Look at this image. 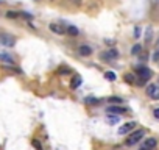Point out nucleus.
I'll list each match as a JSON object with an SVG mask.
<instances>
[{
  "label": "nucleus",
  "mask_w": 159,
  "mask_h": 150,
  "mask_svg": "<svg viewBox=\"0 0 159 150\" xmlns=\"http://www.w3.org/2000/svg\"><path fill=\"white\" fill-rule=\"evenodd\" d=\"M145 136V130H136V131H132L130 136H128L127 139H125V145H134L137 144L139 141H140L142 138Z\"/></svg>",
  "instance_id": "f257e3e1"
},
{
  "label": "nucleus",
  "mask_w": 159,
  "mask_h": 150,
  "mask_svg": "<svg viewBox=\"0 0 159 150\" xmlns=\"http://www.w3.org/2000/svg\"><path fill=\"white\" fill-rule=\"evenodd\" d=\"M136 74L139 75V85H144L145 80H150L151 78V71L148 67H145V66H139V67H136Z\"/></svg>",
  "instance_id": "f03ea898"
},
{
  "label": "nucleus",
  "mask_w": 159,
  "mask_h": 150,
  "mask_svg": "<svg viewBox=\"0 0 159 150\" xmlns=\"http://www.w3.org/2000/svg\"><path fill=\"white\" fill-rule=\"evenodd\" d=\"M100 58L103 59V61H111V59L119 58V52H117L115 49H109V50H106L105 53H101Z\"/></svg>",
  "instance_id": "7ed1b4c3"
},
{
  "label": "nucleus",
  "mask_w": 159,
  "mask_h": 150,
  "mask_svg": "<svg viewBox=\"0 0 159 150\" xmlns=\"http://www.w3.org/2000/svg\"><path fill=\"white\" fill-rule=\"evenodd\" d=\"M147 94L150 95L151 99L159 100V86H156V85H148L147 86Z\"/></svg>",
  "instance_id": "20e7f679"
},
{
  "label": "nucleus",
  "mask_w": 159,
  "mask_h": 150,
  "mask_svg": "<svg viewBox=\"0 0 159 150\" xmlns=\"http://www.w3.org/2000/svg\"><path fill=\"white\" fill-rule=\"evenodd\" d=\"M134 127H136L134 122H127L125 125H122L120 128H119V133H120V135H127V133H130V131L134 130Z\"/></svg>",
  "instance_id": "39448f33"
},
{
  "label": "nucleus",
  "mask_w": 159,
  "mask_h": 150,
  "mask_svg": "<svg viewBox=\"0 0 159 150\" xmlns=\"http://www.w3.org/2000/svg\"><path fill=\"white\" fill-rule=\"evenodd\" d=\"M156 145H158L156 139H154V138H148L147 141L144 142V147H142V150H153Z\"/></svg>",
  "instance_id": "423d86ee"
},
{
  "label": "nucleus",
  "mask_w": 159,
  "mask_h": 150,
  "mask_svg": "<svg viewBox=\"0 0 159 150\" xmlns=\"http://www.w3.org/2000/svg\"><path fill=\"white\" fill-rule=\"evenodd\" d=\"M0 42H2L3 45H6V47H13V45H14V38H13V36H8V35L0 36Z\"/></svg>",
  "instance_id": "0eeeda50"
},
{
  "label": "nucleus",
  "mask_w": 159,
  "mask_h": 150,
  "mask_svg": "<svg viewBox=\"0 0 159 150\" xmlns=\"http://www.w3.org/2000/svg\"><path fill=\"white\" fill-rule=\"evenodd\" d=\"M0 61L2 63H5V64H9V66H13L14 64V58H13L9 53H0Z\"/></svg>",
  "instance_id": "6e6552de"
},
{
  "label": "nucleus",
  "mask_w": 159,
  "mask_h": 150,
  "mask_svg": "<svg viewBox=\"0 0 159 150\" xmlns=\"http://www.w3.org/2000/svg\"><path fill=\"white\" fill-rule=\"evenodd\" d=\"M50 30L53 33H56V35H64V33H67V28H64L62 25H58V24H50Z\"/></svg>",
  "instance_id": "1a4fd4ad"
},
{
  "label": "nucleus",
  "mask_w": 159,
  "mask_h": 150,
  "mask_svg": "<svg viewBox=\"0 0 159 150\" xmlns=\"http://www.w3.org/2000/svg\"><path fill=\"white\" fill-rule=\"evenodd\" d=\"M78 52H80L81 56H91L92 55V47H89V45H80Z\"/></svg>",
  "instance_id": "9d476101"
},
{
  "label": "nucleus",
  "mask_w": 159,
  "mask_h": 150,
  "mask_svg": "<svg viewBox=\"0 0 159 150\" xmlns=\"http://www.w3.org/2000/svg\"><path fill=\"white\" fill-rule=\"evenodd\" d=\"M108 113H112V114H123V113H127V109L120 108V106H109Z\"/></svg>",
  "instance_id": "9b49d317"
},
{
  "label": "nucleus",
  "mask_w": 159,
  "mask_h": 150,
  "mask_svg": "<svg viewBox=\"0 0 159 150\" xmlns=\"http://www.w3.org/2000/svg\"><path fill=\"white\" fill-rule=\"evenodd\" d=\"M81 77H78V75H75L74 78H72V81H70V88L72 89H78L80 88V85H81Z\"/></svg>",
  "instance_id": "f8f14e48"
},
{
  "label": "nucleus",
  "mask_w": 159,
  "mask_h": 150,
  "mask_svg": "<svg viewBox=\"0 0 159 150\" xmlns=\"http://www.w3.org/2000/svg\"><path fill=\"white\" fill-rule=\"evenodd\" d=\"M67 33H69V35H72V36H77L80 31H78V28L75 25H69L67 27Z\"/></svg>",
  "instance_id": "ddd939ff"
},
{
  "label": "nucleus",
  "mask_w": 159,
  "mask_h": 150,
  "mask_svg": "<svg viewBox=\"0 0 159 150\" xmlns=\"http://www.w3.org/2000/svg\"><path fill=\"white\" fill-rule=\"evenodd\" d=\"M140 52H142V45H140V44L132 45V49H131V53H132V55H139Z\"/></svg>",
  "instance_id": "4468645a"
},
{
  "label": "nucleus",
  "mask_w": 159,
  "mask_h": 150,
  "mask_svg": "<svg viewBox=\"0 0 159 150\" xmlns=\"http://www.w3.org/2000/svg\"><path fill=\"white\" fill-rule=\"evenodd\" d=\"M58 74H59V75H64V74L70 75V74H72V69H69V67H59V69H58Z\"/></svg>",
  "instance_id": "2eb2a0df"
},
{
  "label": "nucleus",
  "mask_w": 159,
  "mask_h": 150,
  "mask_svg": "<svg viewBox=\"0 0 159 150\" xmlns=\"http://www.w3.org/2000/svg\"><path fill=\"white\" fill-rule=\"evenodd\" d=\"M108 102L112 103V105H120V103H122V99L120 97H109Z\"/></svg>",
  "instance_id": "dca6fc26"
},
{
  "label": "nucleus",
  "mask_w": 159,
  "mask_h": 150,
  "mask_svg": "<svg viewBox=\"0 0 159 150\" xmlns=\"http://www.w3.org/2000/svg\"><path fill=\"white\" fill-rule=\"evenodd\" d=\"M105 78L109 80V81H114V80L117 78V75H115L114 72H106V74H105Z\"/></svg>",
  "instance_id": "f3484780"
},
{
  "label": "nucleus",
  "mask_w": 159,
  "mask_h": 150,
  "mask_svg": "<svg viewBox=\"0 0 159 150\" xmlns=\"http://www.w3.org/2000/svg\"><path fill=\"white\" fill-rule=\"evenodd\" d=\"M6 17H8V19H16V17H19V13H16V11H8V13H6Z\"/></svg>",
  "instance_id": "a211bd4d"
},
{
  "label": "nucleus",
  "mask_w": 159,
  "mask_h": 150,
  "mask_svg": "<svg viewBox=\"0 0 159 150\" xmlns=\"http://www.w3.org/2000/svg\"><path fill=\"white\" fill-rule=\"evenodd\" d=\"M31 144L36 147V150H42V145H41V142H39L38 139H33V142H31Z\"/></svg>",
  "instance_id": "6ab92c4d"
},
{
  "label": "nucleus",
  "mask_w": 159,
  "mask_h": 150,
  "mask_svg": "<svg viewBox=\"0 0 159 150\" xmlns=\"http://www.w3.org/2000/svg\"><path fill=\"white\" fill-rule=\"evenodd\" d=\"M86 103H100L98 99H92V97H87L86 99Z\"/></svg>",
  "instance_id": "aec40b11"
},
{
  "label": "nucleus",
  "mask_w": 159,
  "mask_h": 150,
  "mask_svg": "<svg viewBox=\"0 0 159 150\" xmlns=\"http://www.w3.org/2000/svg\"><path fill=\"white\" fill-rule=\"evenodd\" d=\"M139 36H140V28L136 27V28H134V38H139Z\"/></svg>",
  "instance_id": "412c9836"
},
{
  "label": "nucleus",
  "mask_w": 159,
  "mask_h": 150,
  "mask_svg": "<svg viewBox=\"0 0 159 150\" xmlns=\"http://www.w3.org/2000/svg\"><path fill=\"white\" fill-rule=\"evenodd\" d=\"M19 16H22V17H25V19H31V17H33V16L28 14V13H21Z\"/></svg>",
  "instance_id": "4be33fe9"
},
{
  "label": "nucleus",
  "mask_w": 159,
  "mask_h": 150,
  "mask_svg": "<svg viewBox=\"0 0 159 150\" xmlns=\"http://www.w3.org/2000/svg\"><path fill=\"white\" fill-rule=\"evenodd\" d=\"M153 114H154V117H156V119H159V108L154 109V111H153Z\"/></svg>",
  "instance_id": "5701e85b"
},
{
  "label": "nucleus",
  "mask_w": 159,
  "mask_h": 150,
  "mask_svg": "<svg viewBox=\"0 0 159 150\" xmlns=\"http://www.w3.org/2000/svg\"><path fill=\"white\" fill-rule=\"evenodd\" d=\"M158 86H159V81H158Z\"/></svg>",
  "instance_id": "b1692460"
},
{
  "label": "nucleus",
  "mask_w": 159,
  "mask_h": 150,
  "mask_svg": "<svg viewBox=\"0 0 159 150\" xmlns=\"http://www.w3.org/2000/svg\"><path fill=\"white\" fill-rule=\"evenodd\" d=\"M158 52H159V50H158Z\"/></svg>",
  "instance_id": "393cba45"
}]
</instances>
